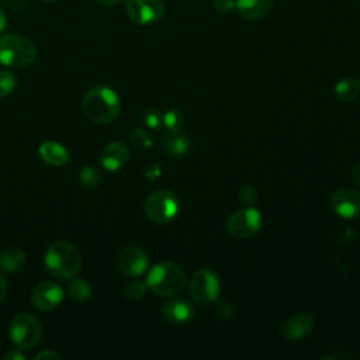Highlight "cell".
I'll list each match as a JSON object with an SVG mask.
<instances>
[{"instance_id": "e575fe53", "label": "cell", "mask_w": 360, "mask_h": 360, "mask_svg": "<svg viewBox=\"0 0 360 360\" xmlns=\"http://www.w3.org/2000/svg\"><path fill=\"white\" fill-rule=\"evenodd\" d=\"M98 6H103V7H112L118 3H121L122 0H94Z\"/></svg>"}, {"instance_id": "9c48e42d", "label": "cell", "mask_w": 360, "mask_h": 360, "mask_svg": "<svg viewBox=\"0 0 360 360\" xmlns=\"http://www.w3.org/2000/svg\"><path fill=\"white\" fill-rule=\"evenodd\" d=\"M125 13L128 18L138 25H150L165 15L162 0H127Z\"/></svg>"}, {"instance_id": "f1b7e54d", "label": "cell", "mask_w": 360, "mask_h": 360, "mask_svg": "<svg viewBox=\"0 0 360 360\" xmlns=\"http://www.w3.org/2000/svg\"><path fill=\"white\" fill-rule=\"evenodd\" d=\"M212 4L215 11L221 14H228L236 7V0H214Z\"/></svg>"}, {"instance_id": "44dd1931", "label": "cell", "mask_w": 360, "mask_h": 360, "mask_svg": "<svg viewBox=\"0 0 360 360\" xmlns=\"http://www.w3.org/2000/svg\"><path fill=\"white\" fill-rule=\"evenodd\" d=\"M68 294L77 302H84L91 297V285L84 278H70L68 285Z\"/></svg>"}, {"instance_id": "ba28073f", "label": "cell", "mask_w": 360, "mask_h": 360, "mask_svg": "<svg viewBox=\"0 0 360 360\" xmlns=\"http://www.w3.org/2000/svg\"><path fill=\"white\" fill-rule=\"evenodd\" d=\"M262 225V215L260 212L246 205L235 212H232L226 219V231L231 236L238 239H246L253 236Z\"/></svg>"}, {"instance_id": "30bf717a", "label": "cell", "mask_w": 360, "mask_h": 360, "mask_svg": "<svg viewBox=\"0 0 360 360\" xmlns=\"http://www.w3.org/2000/svg\"><path fill=\"white\" fill-rule=\"evenodd\" d=\"M330 207L340 218H360V191L349 187L336 190L330 197Z\"/></svg>"}, {"instance_id": "8fae6325", "label": "cell", "mask_w": 360, "mask_h": 360, "mask_svg": "<svg viewBox=\"0 0 360 360\" xmlns=\"http://www.w3.org/2000/svg\"><path fill=\"white\" fill-rule=\"evenodd\" d=\"M63 288L55 281H42L31 292V304L39 311H51L63 301Z\"/></svg>"}, {"instance_id": "836d02e7", "label": "cell", "mask_w": 360, "mask_h": 360, "mask_svg": "<svg viewBox=\"0 0 360 360\" xmlns=\"http://www.w3.org/2000/svg\"><path fill=\"white\" fill-rule=\"evenodd\" d=\"M352 177H353V181L356 183V186L360 188V163H357L353 170H352Z\"/></svg>"}, {"instance_id": "1f68e13d", "label": "cell", "mask_w": 360, "mask_h": 360, "mask_svg": "<svg viewBox=\"0 0 360 360\" xmlns=\"http://www.w3.org/2000/svg\"><path fill=\"white\" fill-rule=\"evenodd\" d=\"M6 360H24L25 359V354L22 353L21 349L15 347L14 350H10L6 356H4Z\"/></svg>"}, {"instance_id": "f546056e", "label": "cell", "mask_w": 360, "mask_h": 360, "mask_svg": "<svg viewBox=\"0 0 360 360\" xmlns=\"http://www.w3.org/2000/svg\"><path fill=\"white\" fill-rule=\"evenodd\" d=\"M217 315L219 316V318H222V319H228V318H231L232 316V314H233V308H232V305L229 304V302H226V301H219V302H217Z\"/></svg>"}, {"instance_id": "7a4b0ae2", "label": "cell", "mask_w": 360, "mask_h": 360, "mask_svg": "<svg viewBox=\"0 0 360 360\" xmlns=\"http://www.w3.org/2000/svg\"><path fill=\"white\" fill-rule=\"evenodd\" d=\"M44 263L48 271L60 280H70L82 267L80 250L68 240H56L45 252Z\"/></svg>"}, {"instance_id": "6da1fadb", "label": "cell", "mask_w": 360, "mask_h": 360, "mask_svg": "<svg viewBox=\"0 0 360 360\" xmlns=\"http://www.w3.org/2000/svg\"><path fill=\"white\" fill-rule=\"evenodd\" d=\"M82 107L86 117L93 122L108 124L120 115L121 101L112 89L107 86H97L84 94Z\"/></svg>"}, {"instance_id": "2e32d148", "label": "cell", "mask_w": 360, "mask_h": 360, "mask_svg": "<svg viewBox=\"0 0 360 360\" xmlns=\"http://www.w3.org/2000/svg\"><path fill=\"white\" fill-rule=\"evenodd\" d=\"M273 7V0H236L239 15L249 21H256L266 17Z\"/></svg>"}, {"instance_id": "484cf974", "label": "cell", "mask_w": 360, "mask_h": 360, "mask_svg": "<svg viewBox=\"0 0 360 360\" xmlns=\"http://www.w3.org/2000/svg\"><path fill=\"white\" fill-rule=\"evenodd\" d=\"M131 142L135 148L141 149V150H145V149H149L153 143L152 138L149 136V134L142 129V128H135L132 132H131Z\"/></svg>"}, {"instance_id": "5b68a950", "label": "cell", "mask_w": 360, "mask_h": 360, "mask_svg": "<svg viewBox=\"0 0 360 360\" xmlns=\"http://www.w3.org/2000/svg\"><path fill=\"white\" fill-rule=\"evenodd\" d=\"M10 339L21 350L34 347L42 335V326L37 316L30 312L17 314L10 322Z\"/></svg>"}, {"instance_id": "ffe728a7", "label": "cell", "mask_w": 360, "mask_h": 360, "mask_svg": "<svg viewBox=\"0 0 360 360\" xmlns=\"http://www.w3.org/2000/svg\"><path fill=\"white\" fill-rule=\"evenodd\" d=\"M336 97L343 103L354 101L360 94V80L354 77H345L335 86Z\"/></svg>"}, {"instance_id": "d4e9b609", "label": "cell", "mask_w": 360, "mask_h": 360, "mask_svg": "<svg viewBox=\"0 0 360 360\" xmlns=\"http://www.w3.org/2000/svg\"><path fill=\"white\" fill-rule=\"evenodd\" d=\"M17 86V77L10 70H0V98L14 91Z\"/></svg>"}, {"instance_id": "4dcf8cb0", "label": "cell", "mask_w": 360, "mask_h": 360, "mask_svg": "<svg viewBox=\"0 0 360 360\" xmlns=\"http://www.w3.org/2000/svg\"><path fill=\"white\" fill-rule=\"evenodd\" d=\"M34 357H35V359L53 360V359H62V354H59V353H58V352H55V350H51V349H48V350H44V352H39V353H37Z\"/></svg>"}, {"instance_id": "cb8c5ba5", "label": "cell", "mask_w": 360, "mask_h": 360, "mask_svg": "<svg viewBox=\"0 0 360 360\" xmlns=\"http://www.w3.org/2000/svg\"><path fill=\"white\" fill-rule=\"evenodd\" d=\"M148 291V284L146 281L142 280H129L124 284V295L131 300V301H136L141 300Z\"/></svg>"}, {"instance_id": "8d00e7d4", "label": "cell", "mask_w": 360, "mask_h": 360, "mask_svg": "<svg viewBox=\"0 0 360 360\" xmlns=\"http://www.w3.org/2000/svg\"><path fill=\"white\" fill-rule=\"evenodd\" d=\"M39 1H45V3H52V1H56V0H39Z\"/></svg>"}, {"instance_id": "7c38bea8", "label": "cell", "mask_w": 360, "mask_h": 360, "mask_svg": "<svg viewBox=\"0 0 360 360\" xmlns=\"http://www.w3.org/2000/svg\"><path fill=\"white\" fill-rule=\"evenodd\" d=\"M148 255L138 246H127L118 255L120 270L129 277H138L148 269Z\"/></svg>"}, {"instance_id": "52a82bcc", "label": "cell", "mask_w": 360, "mask_h": 360, "mask_svg": "<svg viewBox=\"0 0 360 360\" xmlns=\"http://www.w3.org/2000/svg\"><path fill=\"white\" fill-rule=\"evenodd\" d=\"M219 280L217 274L210 269L197 270L188 281V292L194 302L200 305L215 302L219 294Z\"/></svg>"}, {"instance_id": "603a6c76", "label": "cell", "mask_w": 360, "mask_h": 360, "mask_svg": "<svg viewBox=\"0 0 360 360\" xmlns=\"http://www.w3.org/2000/svg\"><path fill=\"white\" fill-rule=\"evenodd\" d=\"M183 124H184V115L177 108H170L162 114V125L165 127V131L177 132L183 128Z\"/></svg>"}, {"instance_id": "8992f818", "label": "cell", "mask_w": 360, "mask_h": 360, "mask_svg": "<svg viewBox=\"0 0 360 360\" xmlns=\"http://www.w3.org/2000/svg\"><path fill=\"white\" fill-rule=\"evenodd\" d=\"M146 217L159 225L172 222L179 212V200L169 190H156L145 200Z\"/></svg>"}, {"instance_id": "ac0fdd59", "label": "cell", "mask_w": 360, "mask_h": 360, "mask_svg": "<svg viewBox=\"0 0 360 360\" xmlns=\"http://www.w3.org/2000/svg\"><path fill=\"white\" fill-rule=\"evenodd\" d=\"M39 156L51 166H63L69 162V152L66 148L55 141H45L39 145Z\"/></svg>"}, {"instance_id": "5bb4252c", "label": "cell", "mask_w": 360, "mask_h": 360, "mask_svg": "<svg viewBox=\"0 0 360 360\" xmlns=\"http://www.w3.org/2000/svg\"><path fill=\"white\" fill-rule=\"evenodd\" d=\"M129 160V149L122 142H111L100 153L101 166L108 172H117Z\"/></svg>"}, {"instance_id": "e0dca14e", "label": "cell", "mask_w": 360, "mask_h": 360, "mask_svg": "<svg viewBox=\"0 0 360 360\" xmlns=\"http://www.w3.org/2000/svg\"><path fill=\"white\" fill-rule=\"evenodd\" d=\"M191 148V141L188 136L177 132H169L165 131V135L162 136V149L169 156L180 158L188 153Z\"/></svg>"}, {"instance_id": "7402d4cb", "label": "cell", "mask_w": 360, "mask_h": 360, "mask_svg": "<svg viewBox=\"0 0 360 360\" xmlns=\"http://www.w3.org/2000/svg\"><path fill=\"white\" fill-rule=\"evenodd\" d=\"M101 179H103V174L100 169L94 165L84 166L79 173V181L87 190L96 188L101 183Z\"/></svg>"}, {"instance_id": "4fadbf2b", "label": "cell", "mask_w": 360, "mask_h": 360, "mask_svg": "<svg viewBox=\"0 0 360 360\" xmlns=\"http://www.w3.org/2000/svg\"><path fill=\"white\" fill-rule=\"evenodd\" d=\"M163 318L173 325L188 323L194 318V307L181 298L170 300L162 305Z\"/></svg>"}, {"instance_id": "4316f807", "label": "cell", "mask_w": 360, "mask_h": 360, "mask_svg": "<svg viewBox=\"0 0 360 360\" xmlns=\"http://www.w3.org/2000/svg\"><path fill=\"white\" fill-rule=\"evenodd\" d=\"M238 198L245 205H253L257 200V190L250 184H245L239 188Z\"/></svg>"}, {"instance_id": "83f0119b", "label": "cell", "mask_w": 360, "mask_h": 360, "mask_svg": "<svg viewBox=\"0 0 360 360\" xmlns=\"http://www.w3.org/2000/svg\"><path fill=\"white\" fill-rule=\"evenodd\" d=\"M142 120L146 124V127H149L152 129H156L162 125V114L158 110H153V108L145 111L143 115H142Z\"/></svg>"}, {"instance_id": "d6986e66", "label": "cell", "mask_w": 360, "mask_h": 360, "mask_svg": "<svg viewBox=\"0 0 360 360\" xmlns=\"http://www.w3.org/2000/svg\"><path fill=\"white\" fill-rule=\"evenodd\" d=\"M27 263L25 252L17 246L6 248L0 252V267L7 273H18Z\"/></svg>"}, {"instance_id": "3957f363", "label": "cell", "mask_w": 360, "mask_h": 360, "mask_svg": "<svg viewBox=\"0 0 360 360\" xmlns=\"http://www.w3.org/2000/svg\"><path fill=\"white\" fill-rule=\"evenodd\" d=\"M148 288L162 297H173L186 285V274L174 262H160L155 264L146 277Z\"/></svg>"}, {"instance_id": "d6a6232c", "label": "cell", "mask_w": 360, "mask_h": 360, "mask_svg": "<svg viewBox=\"0 0 360 360\" xmlns=\"http://www.w3.org/2000/svg\"><path fill=\"white\" fill-rule=\"evenodd\" d=\"M7 292H8V283H7L6 277L3 276V273L0 271V304L7 297Z\"/></svg>"}, {"instance_id": "d590c367", "label": "cell", "mask_w": 360, "mask_h": 360, "mask_svg": "<svg viewBox=\"0 0 360 360\" xmlns=\"http://www.w3.org/2000/svg\"><path fill=\"white\" fill-rule=\"evenodd\" d=\"M6 25H7V17L4 10L0 7V34L6 30Z\"/></svg>"}, {"instance_id": "9a60e30c", "label": "cell", "mask_w": 360, "mask_h": 360, "mask_svg": "<svg viewBox=\"0 0 360 360\" xmlns=\"http://www.w3.org/2000/svg\"><path fill=\"white\" fill-rule=\"evenodd\" d=\"M314 328V318L307 312H300L290 316L281 326V333L285 339L297 340L307 336Z\"/></svg>"}, {"instance_id": "277c9868", "label": "cell", "mask_w": 360, "mask_h": 360, "mask_svg": "<svg viewBox=\"0 0 360 360\" xmlns=\"http://www.w3.org/2000/svg\"><path fill=\"white\" fill-rule=\"evenodd\" d=\"M37 58L34 44L25 37L17 34L3 35L0 38V63L8 68H27Z\"/></svg>"}]
</instances>
